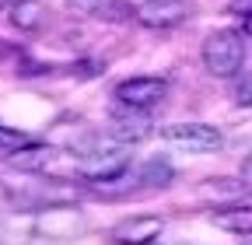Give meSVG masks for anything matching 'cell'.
<instances>
[{
	"label": "cell",
	"instance_id": "12",
	"mask_svg": "<svg viewBox=\"0 0 252 245\" xmlns=\"http://www.w3.org/2000/svg\"><path fill=\"white\" fill-rule=\"evenodd\" d=\"M172 182V165L168 161H144V165H137V186H168Z\"/></svg>",
	"mask_w": 252,
	"mask_h": 245
},
{
	"label": "cell",
	"instance_id": "19",
	"mask_svg": "<svg viewBox=\"0 0 252 245\" xmlns=\"http://www.w3.org/2000/svg\"><path fill=\"white\" fill-rule=\"evenodd\" d=\"M242 32H245V35H252V18H245V21H242Z\"/></svg>",
	"mask_w": 252,
	"mask_h": 245
},
{
	"label": "cell",
	"instance_id": "13",
	"mask_svg": "<svg viewBox=\"0 0 252 245\" xmlns=\"http://www.w3.org/2000/svg\"><path fill=\"white\" fill-rule=\"evenodd\" d=\"M25 144H28V137H25L21 130L0 126V151H4V154H11V151H18V147H25Z\"/></svg>",
	"mask_w": 252,
	"mask_h": 245
},
{
	"label": "cell",
	"instance_id": "9",
	"mask_svg": "<svg viewBox=\"0 0 252 245\" xmlns=\"http://www.w3.org/2000/svg\"><path fill=\"white\" fill-rule=\"evenodd\" d=\"M207 221L220 231H231V235H252V203H228V207H217L207 214Z\"/></svg>",
	"mask_w": 252,
	"mask_h": 245
},
{
	"label": "cell",
	"instance_id": "2",
	"mask_svg": "<svg viewBox=\"0 0 252 245\" xmlns=\"http://www.w3.org/2000/svg\"><path fill=\"white\" fill-rule=\"evenodd\" d=\"M32 231L46 242H70L88 231L84 210L74 203H46L35 217H32Z\"/></svg>",
	"mask_w": 252,
	"mask_h": 245
},
{
	"label": "cell",
	"instance_id": "20",
	"mask_svg": "<svg viewBox=\"0 0 252 245\" xmlns=\"http://www.w3.org/2000/svg\"><path fill=\"white\" fill-rule=\"evenodd\" d=\"M158 245H189V242H158Z\"/></svg>",
	"mask_w": 252,
	"mask_h": 245
},
{
	"label": "cell",
	"instance_id": "11",
	"mask_svg": "<svg viewBox=\"0 0 252 245\" xmlns=\"http://www.w3.org/2000/svg\"><path fill=\"white\" fill-rule=\"evenodd\" d=\"M46 21V4L42 0H18L11 7V25L18 32H39Z\"/></svg>",
	"mask_w": 252,
	"mask_h": 245
},
{
	"label": "cell",
	"instance_id": "6",
	"mask_svg": "<svg viewBox=\"0 0 252 245\" xmlns=\"http://www.w3.org/2000/svg\"><path fill=\"white\" fill-rule=\"evenodd\" d=\"M109 126H112V140L116 144H137V140H147L151 130H154V119L147 109H130L116 102L112 105V116H109Z\"/></svg>",
	"mask_w": 252,
	"mask_h": 245
},
{
	"label": "cell",
	"instance_id": "21",
	"mask_svg": "<svg viewBox=\"0 0 252 245\" xmlns=\"http://www.w3.org/2000/svg\"><path fill=\"white\" fill-rule=\"evenodd\" d=\"M249 245H252V235H249Z\"/></svg>",
	"mask_w": 252,
	"mask_h": 245
},
{
	"label": "cell",
	"instance_id": "3",
	"mask_svg": "<svg viewBox=\"0 0 252 245\" xmlns=\"http://www.w3.org/2000/svg\"><path fill=\"white\" fill-rule=\"evenodd\" d=\"M161 137L172 147L196 151V154H214V151L224 147V133H220L214 122H172V126L161 130Z\"/></svg>",
	"mask_w": 252,
	"mask_h": 245
},
{
	"label": "cell",
	"instance_id": "4",
	"mask_svg": "<svg viewBox=\"0 0 252 245\" xmlns=\"http://www.w3.org/2000/svg\"><path fill=\"white\" fill-rule=\"evenodd\" d=\"M77 172L84 182L91 186H112V182H123L126 172H130V158H126L123 147H109L102 154H88L77 161Z\"/></svg>",
	"mask_w": 252,
	"mask_h": 245
},
{
	"label": "cell",
	"instance_id": "17",
	"mask_svg": "<svg viewBox=\"0 0 252 245\" xmlns=\"http://www.w3.org/2000/svg\"><path fill=\"white\" fill-rule=\"evenodd\" d=\"M231 11L242 18H252V0H231Z\"/></svg>",
	"mask_w": 252,
	"mask_h": 245
},
{
	"label": "cell",
	"instance_id": "18",
	"mask_svg": "<svg viewBox=\"0 0 252 245\" xmlns=\"http://www.w3.org/2000/svg\"><path fill=\"white\" fill-rule=\"evenodd\" d=\"M238 179L245 182V186H252V154H249V158L242 161V172H238Z\"/></svg>",
	"mask_w": 252,
	"mask_h": 245
},
{
	"label": "cell",
	"instance_id": "7",
	"mask_svg": "<svg viewBox=\"0 0 252 245\" xmlns=\"http://www.w3.org/2000/svg\"><path fill=\"white\" fill-rule=\"evenodd\" d=\"M161 231H165L161 214H133V217H123L119 224H112L109 238L116 245H154Z\"/></svg>",
	"mask_w": 252,
	"mask_h": 245
},
{
	"label": "cell",
	"instance_id": "8",
	"mask_svg": "<svg viewBox=\"0 0 252 245\" xmlns=\"http://www.w3.org/2000/svg\"><path fill=\"white\" fill-rule=\"evenodd\" d=\"M189 0H144L137 4V21L147 28H175L189 18Z\"/></svg>",
	"mask_w": 252,
	"mask_h": 245
},
{
	"label": "cell",
	"instance_id": "10",
	"mask_svg": "<svg viewBox=\"0 0 252 245\" xmlns=\"http://www.w3.org/2000/svg\"><path fill=\"white\" fill-rule=\"evenodd\" d=\"M53 161V147L49 144H39V140H28L25 147L11 151L7 154V165L14 172H28V175H35V172H46Z\"/></svg>",
	"mask_w": 252,
	"mask_h": 245
},
{
	"label": "cell",
	"instance_id": "1",
	"mask_svg": "<svg viewBox=\"0 0 252 245\" xmlns=\"http://www.w3.org/2000/svg\"><path fill=\"white\" fill-rule=\"evenodd\" d=\"M245 32H235V28H217L203 39V67L214 77H235L245 63Z\"/></svg>",
	"mask_w": 252,
	"mask_h": 245
},
{
	"label": "cell",
	"instance_id": "15",
	"mask_svg": "<svg viewBox=\"0 0 252 245\" xmlns=\"http://www.w3.org/2000/svg\"><path fill=\"white\" fill-rule=\"evenodd\" d=\"M207 186H210L214 193H242L245 182H242V179H210Z\"/></svg>",
	"mask_w": 252,
	"mask_h": 245
},
{
	"label": "cell",
	"instance_id": "5",
	"mask_svg": "<svg viewBox=\"0 0 252 245\" xmlns=\"http://www.w3.org/2000/svg\"><path fill=\"white\" fill-rule=\"evenodd\" d=\"M165 95H168V81L154 77V74H140V77H130V81L116 84V102L130 105V109H151Z\"/></svg>",
	"mask_w": 252,
	"mask_h": 245
},
{
	"label": "cell",
	"instance_id": "16",
	"mask_svg": "<svg viewBox=\"0 0 252 245\" xmlns=\"http://www.w3.org/2000/svg\"><path fill=\"white\" fill-rule=\"evenodd\" d=\"M67 7L77 14H94L98 7H105V0H67Z\"/></svg>",
	"mask_w": 252,
	"mask_h": 245
},
{
	"label": "cell",
	"instance_id": "22",
	"mask_svg": "<svg viewBox=\"0 0 252 245\" xmlns=\"http://www.w3.org/2000/svg\"><path fill=\"white\" fill-rule=\"evenodd\" d=\"M0 7H4V0H0Z\"/></svg>",
	"mask_w": 252,
	"mask_h": 245
},
{
	"label": "cell",
	"instance_id": "14",
	"mask_svg": "<svg viewBox=\"0 0 252 245\" xmlns=\"http://www.w3.org/2000/svg\"><path fill=\"white\" fill-rule=\"evenodd\" d=\"M235 105L252 109V74H245V77L238 81V88H235Z\"/></svg>",
	"mask_w": 252,
	"mask_h": 245
}]
</instances>
